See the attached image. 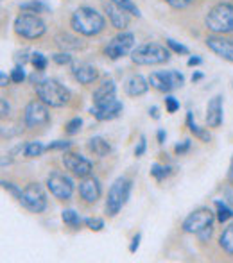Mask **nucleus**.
Segmentation results:
<instances>
[{
  "mask_svg": "<svg viewBox=\"0 0 233 263\" xmlns=\"http://www.w3.org/2000/svg\"><path fill=\"white\" fill-rule=\"evenodd\" d=\"M212 233H213V226H210V228L203 229L201 233H198L199 242H206V240H210V236H212Z\"/></svg>",
  "mask_w": 233,
  "mask_h": 263,
  "instance_id": "obj_43",
  "label": "nucleus"
},
{
  "mask_svg": "<svg viewBox=\"0 0 233 263\" xmlns=\"http://www.w3.org/2000/svg\"><path fill=\"white\" fill-rule=\"evenodd\" d=\"M70 147H72V143H70V142L58 140V142H52V143H49V145H45V149L47 151H63V153H66Z\"/></svg>",
  "mask_w": 233,
  "mask_h": 263,
  "instance_id": "obj_34",
  "label": "nucleus"
},
{
  "mask_svg": "<svg viewBox=\"0 0 233 263\" xmlns=\"http://www.w3.org/2000/svg\"><path fill=\"white\" fill-rule=\"evenodd\" d=\"M188 149H190V140H185V142L177 143V145L174 147V153L177 154V156H181V154L188 153Z\"/></svg>",
  "mask_w": 233,
  "mask_h": 263,
  "instance_id": "obj_42",
  "label": "nucleus"
},
{
  "mask_svg": "<svg viewBox=\"0 0 233 263\" xmlns=\"http://www.w3.org/2000/svg\"><path fill=\"white\" fill-rule=\"evenodd\" d=\"M198 65H201V58H198V55H195V58L188 59V66H198Z\"/></svg>",
  "mask_w": 233,
  "mask_h": 263,
  "instance_id": "obj_47",
  "label": "nucleus"
},
{
  "mask_svg": "<svg viewBox=\"0 0 233 263\" xmlns=\"http://www.w3.org/2000/svg\"><path fill=\"white\" fill-rule=\"evenodd\" d=\"M63 165H65L66 170H70L74 176L81 177V179L92 176V172H94V165H92L90 159L77 153H68V151L63 153Z\"/></svg>",
  "mask_w": 233,
  "mask_h": 263,
  "instance_id": "obj_13",
  "label": "nucleus"
},
{
  "mask_svg": "<svg viewBox=\"0 0 233 263\" xmlns=\"http://www.w3.org/2000/svg\"><path fill=\"white\" fill-rule=\"evenodd\" d=\"M140 238H142V235L138 233V235L131 240V246H129V251H131V253H136V249H138V246H140Z\"/></svg>",
  "mask_w": 233,
  "mask_h": 263,
  "instance_id": "obj_45",
  "label": "nucleus"
},
{
  "mask_svg": "<svg viewBox=\"0 0 233 263\" xmlns=\"http://www.w3.org/2000/svg\"><path fill=\"white\" fill-rule=\"evenodd\" d=\"M20 11L22 13L38 14V13H45V11H49V7L42 2H25V4H20Z\"/></svg>",
  "mask_w": 233,
  "mask_h": 263,
  "instance_id": "obj_29",
  "label": "nucleus"
},
{
  "mask_svg": "<svg viewBox=\"0 0 233 263\" xmlns=\"http://www.w3.org/2000/svg\"><path fill=\"white\" fill-rule=\"evenodd\" d=\"M219 246L223 247L224 253L233 256V222L223 231V235L219 238Z\"/></svg>",
  "mask_w": 233,
  "mask_h": 263,
  "instance_id": "obj_23",
  "label": "nucleus"
},
{
  "mask_svg": "<svg viewBox=\"0 0 233 263\" xmlns=\"http://www.w3.org/2000/svg\"><path fill=\"white\" fill-rule=\"evenodd\" d=\"M43 151L45 149V145H43L42 142H29L27 145L24 147V154L25 158H38L43 154Z\"/></svg>",
  "mask_w": 233,
  "mask_h": 263,
  "instance_id": "obj_27",
  "label": "nucleus"
},
{
  "mask_svg": "<svg viewBox=\"0 0 233 263\" xmlns=\"http://www.w3.org/2000/svg\"><path fill=\"white\" fill-rule=\"evenodd\" d=\"M205 25L213 34H228L233 32V4L221 2L208 11Z\"/></svg>",
  "mask_w": 233,
  "mask_h": 263,
  "instance_id": "obj_3",
  "label": "nucleus"
},
{
  "mask_svg": "<svg viewBox=\"0 0 233 263\" xmlns=\"http://www.w3.org/2000/svg\"><path fill=\"white\" fill-rule=\"evenodd\" d=\"M24 122L29 129H40L45 127L50 122V113L49 107L43 101H32L29 102L27 107H25L24 113Z\"/></svg>",
  "mask_w": 233,
  "mask_h": 263,
  "instance_id": "obj_10",
  "label": "nucleus"
},
{
  "mask_svg": "<svg viewBox=\"0 0 233 263\" xmlns=\"http://www.w3.org/2000/svg\"><path fill=\"white\" fill-rule=\"evenodd\" d=\"M70 25L76 32L83 36H97L104 31L106 22L101 13L94 9V7H79L74 11L72 18H70Z\"/></svg>",
  "mask_w": 233,
  "mask_h": 263,
  "instance_id": "obj_1",
  "label": "nucleus"
},
{
  "mask_svg": "<svg viewBox=\"0 0 233 263\" xmlns=\"http://www.w3.org/2000/svg\"><path fill=\"white\" fill-rule=\"evenodd\" d=\"M31 63L36 68V72H43L47 68V58L42 52H34L31 55Z\"/></svg>",
  "mask_w": 233,
  "mask_h": 263,
  "instance_id": "obj_31",
  "label": "nucleus"
},
{
  "mask_svg": "<svg viewBox=\"0 0 233 263\" xmlns=\"http://www.w3.org/2000/svg\"><path fill=\"white\" fill-rule=\"evenodd\" d=\"M206 47H208L213 54L219 55V58L233 63V40L223 38L221 34L208 36V38H206Z\"/></svg>",
  "mask_w": 233,
  "mask_h": 263,
  "instance_id": "obj_15",
  "label": "nucleus"
},
{
  "mask_svg": "<svg viewBox=\"0 0 233 263\" xmlns=\"http://www.w3.org/2000/svg\"><path fill=\"white\" fill-rule=\"evenodd\" d=\"M158 142H160V143L165 142V131H162V129L158 131Z\"/></svg>",
  "mask_w": 233,
  "mask_h": 263,
  "instance_id": "obj_50",
  "label": "nucleus"
},
{
  "mask_svg": "<svg viewBox=\"0 0 233 263\" xmlns=\"http://www.w3.org/2000/svg\"><path fill=\"white\" fill-rule=\"evenodd\" d=\"M110 2L115 4V6L120 7V9H124L126 13L135 14V16H140V9L135 6V4L131 2V0H110Z\"/></svg>",
  "mask_w": 233,
  "mask_h": 263,
  "instance_id": "obj_30",
  "label": "nucleus"
},
{
  "mask_svg": "<svg viewBox=\"0 0 233 263\" xmlns=\"http://www.w3.org/2000/svg\"><path fill=\"white\" fill-rule=\"evenodd\" d=\"M213 220H216V213L208 208H199L195 211H192L187 218L183 220L181 228H183L185 233H190V235H198L203 229L213 226Z\"/></svg>",
  "mask_w": 233,
  "mask_h": 263,
  "instance_id": "obj_9",
  "label": "nucleus"
},
{
  "mask_svg": "<svg viewBox=\"0 0 233 263\" xmlns=\"http://www.w3.org/2000/svg\"><path fill=\"white\" fill-rule=\"evenodd\" d=\"M228 181L233 183V158H231V161H230V168H228Z\"/></svg>",
  "mask_w": 233,
  "mask_h": 263,
  "instance_id": "obj_49",
  "label": "nucleus"
},
{
  "mask_svg": "<svg viewBox=\"0 0 233 263\" xmlns=\"http://www.w3.org/2000/svg\"><path fill=\"white\" fill-rule=\"evenodd\" d=\"M133 45H135V34L133 32H124L117 34L115 38H112L104 47V54L110 59H120L129 52H133Z\"/></svg>",
  "mask_w": 233,
  "mask_h": 263,
  "instance_id": "obj_11",
  "label": "nucleus"
},
{
  "mask_svg": "<svg viewBox=\"0 0 233 263\" xmlns=\"http://www.w3.org/2000/svg\"><path fill=\"white\" fill-rule=\"evenodd\" d=\"M199 79H203V73L201 72H198V73H194V76H192V81H194V83H198Z\"/></svg>",
  "mask_w": 233,
  "mask_h": 263,
  "instance_id": "obj_51",
  "label": "nucleus"
},
{
  "mask_svg": "<svg viewBox=\"0 0 233 263\" xmlns=\"http://www.w3.org/2000/svg\"><path fill=\"white\" fill-rule=\"evenodd\" d=\"M165 4L172 7V9H187L188 6L194 4V0H164Z\"/></svg>",
  "mask_w": 233,
  "mask_h": 263,
  "instance_id": "obj_35",
  "label": "nucleus"
},
{
  "mask_svg": "<svg viewBox=\"0 0 233 263\" xmlns=\"http://www.w3.org/2000/svg\"><path fill=\"white\" fill-rule=\"evenodd\" d=\"M122 109H124L122 102L117 101V99H112V101H106V102H102V104H95L90 109V113L94 115L99 122H106V120L117 118L118 115L122 113Z\"/></svg>",
  "mask_w": 233,
  "mask_h": 263,
  "instance_id": "obj_14",
  "label": "nucleus"
},
{
  "mask_svg": "<svg viewBox=\"0 0 233 263\" xmlns=\"http://www.w3.org/2000/svg\"><path fill=\"white\" fill-rule=\"evenodd\" d=\"M47 188L58 201H70L74 194V183L68 176L61 172H52L47 179Z\"/></svg>",
  "mask_w": 233,
  "mask_h": 263,
  "instance_id": "obj_12",
  "label": "nucleus"
},
{
  "mask_svg": "<svg viewBox=\"0 0 233 263\" xmlns=\"http://www.w3.org/2000/svg\"><path fill=\"white\" fill-rule=\"evenodd\" d=\"M11 81L16 84L24 83L25 81V70H24V65H16L13 68V72H11Z\"/></svg>",
  "mask_w": 233,
  "mask_h": 263,
  "instance_id": "obj_33",
  "label": "nucleus"
},
{
  "mask_svg": "<svg viewBox=\"0 0 233 263\" xmlns=\"http://www.w3.org/2000/svg\"><path fill=\"white\" fill-rule=\"evenodd\" d=\"M104 11H106V14H108L110 24L115 29H118V31H124L129 25V13H126L124 9L117 7L115 4H112L110 0L104 4Z\"/></svg>",
  "mask_w": 233,
  "mask_h": 263,
  "instance_id": "obj_17",
  "label": "nucleus"
},
{
  "mask_svg": "<svg viewBox=\"0 0 233 263\" xmlns=\"http://www.w3.org/2000/svg\"><path fill=\"white\" fill-rule=\"evenodd\" d=\"M146 145H147L146 136H140L138 145L135 147V156H136V158H140V156H144V154H146Z\"/></svg>",
  "mask_w": 233,
  "mask_h": 263,
  "instance_id": "obj_41",
  "label": "nucleus"
},
{
  "mask_svg": "<svg viewBox=\"0 0 233 263\" xmlns=\"http://www.w3.org/2000/svg\"><path fill=\"white\" fill-rule=\"evenodd\" d=\"M72 76L79 84H92L97 81L99 72H97V68L92 65H79L72 68Z\"/></svg>",
  "mask_w": 233,
  "mask_h": 263,
  "instance_id": "obj_20",
  "label": "nucleus"
},
{
  "mask_svg": "<svg viewBox=\"0 0 233 263\" xmlns=\"http://www.w3.org/2000/svg\"><path fill=\"white\" fill-rule=\"evenodd\" d=\"M131 188L133 183L129 177H118L112 184L108 192V199H106V213L110 217H115L117 213H120V210L124 208L129 195H131Z\"/></svg>",
  "mask_w": 233,
  "mask_h": 263,
  "instance_id": "obj_5",
  "label": "nucleus"
},
{
  "mask_svg": "<svg viewBox=\"0 0 233 263\" xmlns=\"http://www.w3.org/2000/svg\"><path fill=\"white\" fill-rule=\"evenodd\" d=\"M206 124L212 129H217L223 124V97H219V95H216L208 102V107H206Z\"/></svg>",
  "mask_w": 233,
  "mask_h": 263,
  "instance_id": "obj_18",
  "label": "nucleus"
},
{
  "mask_svg": "<svg viewBox=\"0 0 233 263\" xmlns=\"http://www.w3.org/2000/svg\"><path fill=\"white\" fill-rule=\"evenodd\" d=\"M79 195L84 202H88V204H95L102 195V188H101L99 179H95V177H92V176L84 177L79 184Z\"/></svg>",
  "mask_w": 233,
  "mask_h": 263,
  "instance_id": "obj_16",
  "label": "nucleus"
},
{
  "mask_svg": "<svg viewBox=\"0 0 233 263\" xmlns=\"http://www.w3.org/2000/svg\"><path fill=\"white\" fill-rule=\"evenodd\" d=\"M88 149H90V153H94L95 156L104 158V156H108V153L112 151V145H110L102 136H94V138H90V142H88Z\"/></svg>",
  "mask_w": 233,
  "mask_h": 263,
  "instance_id": "obj_22",
  "label": "nucleus"
},
{
  "mask_svg": "<svg viewBox=\"0 0 233 263\" xmlns=\"http://www.w3.org/2000/svg\"><path fill=\"white\" fill-rule=\"evenodd\" d=\"M187 124H188V129H190V133H194V135L198 136V138H201L203 142H210V140H212V136H210L208 133L203 131V129L194 122V118H192V111H188V115H187Z\"/></svg>",
  "mask_w": 233,
  "mask_h": 263,
  "instance_id": "obj_26",
  "label": "nucleus"
},
{
  "mask_svg": "<svg viewBox=\"0 0 233 263\" xmlns=\"http://www.w3.org/2000/svg\"><path fill=\"white\" fill-rule=\"evenodd\" d=\"M171 58V49L160 45V43H144L138 45L135 50L131 52V59L136 65H162V63H167Z\"/></svg>",
  "mask_w": 233,
  "mask_h": 263,
  "instance_id": "obj_4",
  "label": "nucleus"
},
{
  "mask_svg": "<svg viewBox=\"0 0 233 263\" xmlns=\"http://www.w3.org/2000/svg\"><path fill=\"white\" fill-rule=\"evenodd\" d=\"M9 81H11V77H7V76H6V72H2V73H0V86H2V88H6V86H7V83H9Z\"/></svg>",
  "mask_w": 233,
  "mask_h": 263,
  "instance_id": "obj_46",
  "label": "nucleus"
},
{
  "mask_svg": "<svg viewBox=\"0 0 233 263\" xmlns=\"http://www.w3.org/2000/svg\"><path fill=\"white\" fill-rule=\"evenodd\" d=\"M124 90L129 97H140V95H144L147 90H149V81H147L146 77L140 76V73H136V76H131L128 81H126Z\"/></svg>",
  "mask_w": 233,
  "mask_h": 263,
  "instance_id": "obj_19",
  "label": "nucleus"
},
{
  "mask_svg": "<svg viewBox=\"0 0 233 263\" xmlns=\"http://www.w3.org/2000/svg\"><path fill=\"white\" fill-rule=\"evenodd\" d=\"M167 47L172 50V52H176V54H183V55H187V54H188V49H187V47L181 45V43H176L174 40H171V38L167 40Z\"/></svg>",
  "mask_w": 233,
  "mask_h": 263,
  "instance_id": "obj_37",
  "label": "nucleus"
},
{
  "mask_svg": "<svg viewBox=\"0 0 233 263\" xmlns=\"http://www.w3.org/2000/svg\"><path fill=\"white\" fill-rule=\"evenodd\" d=\"M2 188H4V190L9 192V194L13 195L14 199H20V197H22V190L16 186V184L9 183V181H2Z\"/></svg>",
  "mask_w": 233,
  "mask_h": 263,
  "instance_id": "obj_36",
  "label": "nucleus"
},
{
  "mask_svg": "<svg viewBox=\"0 0 233 263\" xmlns=\"http://www.w3.org/2000/svg\"><path fill=\"white\" fill-rule=\"evenodd\" d=\"M171 174H172V166L158 165V163H154V165L151 166V176H153L156 181H164V179H167V177L171 176Z\"/></svg>",
  "mask_w": 233,
  "mask_h": 263,
  "instance_id": "obj_28",
  "label": "nucleus"
},
{
  "mask_svg": "<svg viewBox=\"0 0 233 263\" xmlns=\"http://www.w3.org/2000/svg\"><path fill=\"white\" fill-rule=\"evenodd\" d=\"M216 208H217L216 217H217V220H219L221 224H223V222H228L233 217V210L224 201H216Z\"/></svg>",
  "mask_w": 233,
  "mask_h": 263,
  "instance_id": "obj_24",
  "label": "nucleus"
},
{
  "mask_svg": "<svg viewBox=\"0 0 233 263\" xmlns=\"http://www.w3.org/2000/svg\"><path fill=\"white\" fill-rule=\"evenodd\" d=\"M25 210L31 213H43L47 210V195L43 192L42 184L38 183H29L27 186L22 190V197L18 199Z\"/></svg>",
  "mask_w": 233,
  "mask_h": 263,
  "instance_id": "obj_7",
  "label": "nucleus"
},
{
  "mask_svg": "<svg viewBox=\"0 0 233 263\" xmlns=\"http://www.w3.org/2000/svg\"><path fill=\"white\" fill-rule=\"evenodd\" d=\"M34 88L40 101H43L50 107H63L70 102L68 88H65L56 79H42L34 84Z\"/></svg>",
  "mask_w": 233,
  "mask_h": 263,
  "instance_id": "obj_2",
  "label": "nucleus"
},
{
  "mask_svg": "<svg viewBox=\"0 0 233 263\" xmlns=\"http://www.w3.org/2000/svg\"><path fill=\"white\" fill-rule=\"evenodd\" d=\"M61 218H63V222L68 226V228H74V229H79L81 224H83L79 213H76L74 210H65L61 213Z\"/></svg>",
  "mask_w": 233,
  "mask_h": 263,
  "instance_id": "obj_25",
  "label": "nucleus"
},
{
  "mask_svg": "<svg viewBox=\"0 0 233 263\" xmlns=\"http://www.w3.org/2000/svg\"><path fill=\"white\" fill-rule=\"evenodd\" d=\"M52 61L56 63V65H70V63H72V55L66 52H59L52 55Z\"/></svg>",
  "mask_w": 233,
  "mask_h": 263,
  "instance_id": "obj_39",
  "label": "nucleus"
},
{
  "mask_svg": "<svg viewBox=\"0 0 233 263\" xmlns=\"http://www.w3.org/2000/svg\"><path fill=\"white\" fill-rule=\"evenodd\" d=\"M149 115H151V117H153V118H156V120H158V118H160V113H158V107H156V106L151 107V109H149Z\"/></svg>",
  "mask_w": 233,
  "mask_h": 263,
  "instance_id": "obj_48",
  "label": "nucleus"
},
{
  "mask_svg": "<svg viewBox=\"0 0 233 263\" xmlns=\"http://www.w3.org/2000/svg\"><path fill=\"white\" fill-rule=\"evenodd\" d=\"M81 125H83V120H81L79 117L72 118V120H70L68 124L65 125V131H66V135H70V136L77 135V133H79V129H81Z\"/></svg>",
  "mask_w": 233,
  "mask_h": 263,
  "instance_id": "obj_32",
  "label": "nucleus"
},
{
  "mask_svg": "<svg viewBox=\"0 0 233 263\" xmlns=\"http://www.w3.org/2000/svg\"><path fill=\"white\" fill-rule=\"evenodd\" d=\"M9 104H7V99H2L0 101V117L2 118H6V117H9Z\"/></svg>",
  "mask_w": 233,
  "mask_h": 263,
  "instance_id": "obj_44",
  "label": "nucleus"
},
{
  "mask_svg": "<svg viewBox=\"0 0 233 263\" xmlns=\"http://www.w3.org/2000/svg\"><path fill=\"white\" fill-rule=\"evenodd\" d=\"M84 224H86L88 229H92V231H101V229L104 228V220H102V218H86Z\"/></svg>",
  "mask_w": 233,
  "mask_h": 263,
  "instance_id": "obj_38",
  "label": "nucleus"
},
{
  "mask_svg": "<svg viewBox=\"0 0 233 263\" xmlns=\"http://www.w3.org/2000/svg\"><path fill=\"white\" fill-rule=\"evenodd\" d=\"M165 107H167V113H176L180 109V102L174 97H167L165 99Z\"/></svg>",
  "mask_w": 233,
  "mask_h": 263,
  "instance_id": "obj_40",
  "label": "nucleus"
},
{
  "mask_svg": "<svg viewBox=\"0 0 233 263\" xmlns=\"http://www.w3.org/2000/svg\"><path fill=\"white\" fill-rule=\"evenodd\" d=\"M117 93V86H115V81H104L97 90L94 91V104H102L106 101H112L115 99Z\"/></svg>",
  "mask_w": 233,
  "mask_h": 263,
  "instance_id": "obj_21",
  "label": "nucleus"
},
{
  "mask_svg": "<svg viewBox=\"0 0 233 263\" xmlns=\"http://www.w3.org/2000/svg\"><path fill=\"white\" fill-rule=\"evenodd\" d=\"M185 83L183 73L177 70H169V72H153L149 76V84L154 90L162 91V93H169V91L181 88Z\"/></svg>",
  "mask_w": 233,
  "mask_h": 263,
  "instance_id": "obj_8",
  "label": "nucleus"
},
{
  "mask_svg": "<svg viewBox=\"0 0 233 263\" xmlns=\"http://www.w3.org/2000/svg\"><path fill=\"white\" fill-rule=\"evenodd\" d=\"M14 32L25 40H38L47 32V25L38 14L22 13L14 20Z\"/></svg>",
  "mask_w": 233,
  "mask_h": 263,
  "instance_id": "obj_6",
  "label": "nucleus"
}]
</instances>
